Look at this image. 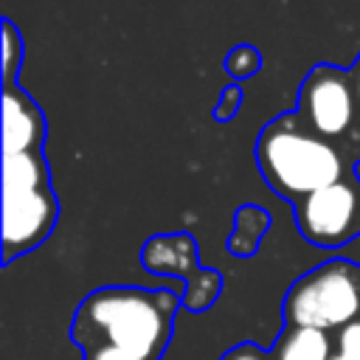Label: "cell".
Wrapping results in <instances>:
<instances>
[{
    "mask_svg": "<svg viewBox=\"0 0 360 360\" xmlns=\"http://www.w3.org/2000/svg\"><path fill=\"white\" fill-rule=\"evenodd\" d=\"M222 68H225V73H228L233 82H245V79H250V76L259 73V68H262V53H259L256 45H248V42L233 45V48L228 51Z\"/></svg>",
    "mask_w": 360,
    "mask_h": 360,
    "instance_id": "13",
    "label": "cell"
},
{
    "mask_svg": "<svg viewBox=\"0 0 360 360\" xmlns=\"http://www.w3.org/2000/svg\"><path fill=\"white\" fill-rule=\"evenodd\" d=\"M219 360H273L264 349H259L256 343H239L231 352H225Z\"/></svg>",
    "mask_w": 360,
    "mask_h": 360,
    "instance_id": "17",
    "label": "cell"
},
{
    "mask_svg": "<svg viewBox=\"0 0 360 360\" xmlns=\"http://www.w3.org/2000/svg\"><path fill=\"white\" fill-rule=\"evenodd\" d=\"M219 290H222V276L211 267H202L194 278L183 284V307L191 312H202L217 301Z\"/></svg>",
    "mask_w": 360,
    "mask_h": 360,
    "instance_id": "11",
    "label": "cell"
},
{
    "mask_svg": "<svg viewBox=\"0 0 360 360\" xmlns=\"http://www.w3.org/2000/svg\"><path fill=\"white\" fill-rule=\"evenodd\" d=\"M292 208L301 236L315 248L343 250L360 236V183L352 172Z\"/></svg>",
    "mask_w": 360,
    "mask_h": 360,
    "instance_id": "6",
    "label": "cell"
},
{
    "mask_svg": "<svg viewBox=\"0 0 360 360\" xmlns=\"http://www.w3.org/2000/svg\"><path fill=\"white\" fill-rule=\"evenodd\" d=\"M273 225V217L262 205H239L233 214V231L228 239V250L233 256H253L262 236Z\"/></svg>",
    "mask_w": 360,
    "mask_h": 360,
    "instance_id": "10",
    "label": "cell"
},
{
    "mask_svg": "<svg viewBox=\"0 0 360 360\" xmlns=\"http://www.w3.org/2000/svg\"><path fill=\"white\" fill-rule=\"evenodd\" d=\"M335 354L338 352L329 332L307 326H284L273 346V360H332Z\"/></svg>",
    "mask_w": 360,
    "mask_h": 360,
    "instance_id": "9",
    "label": "cell"
},
{
    "mask_svg": "<svg viewBox=\"0 0 360 360\" xmlns=\"http://www.w3.org/2000/svg\"><path fill=\"white\" fill-rule=\"evenodd\" d=\"M56 219L59 200L45 149L3 155V264L39 248Z\"/></svg>",
    "mask_w": 360,
    "mask_h": 360,
    "instance_id": "3",
    "label": "cell"
},
{
    "mask_svg": "<svg viewBox=\"0 0 360 360\" xmlns=\"http://www.w3.org/2000/svg\"><path fill=\"white\" fill-rule=\"evenodd\" d=\"M84 360H141V357H135V354H129V352H121V349H115V346L98 343V346H87V349H84Z\"/></svg>",
    "mask_w": 360,
    "mask_h": 360,
    "instance_id": "16",
    "label": "cell"
},
{
    "mask_svg": "<svg viewBox=\"0 0 360 360\" xmlns=\"http://www.w3.org/2000/svg\"><path fill=\"white\" fill-rule=\"evenodd\" d=\"M183 295L172 287H101L76 309L73 340L87 346H115L141 360H158L172 335Z\"/></svg>",
    "mask_w": 360,
    "mask_h": 360,
    "instance_id": "1",
    "label": "cell"
},
{
    "mask_svg": "<svg viewBox=\"0 0 360 360\" xmlns=\"http://www.w3.org/2000/svg\"><path fill=\"white\" fill-rule=\"evenodd\" d=\"M141 264L155 276H172L183 281L202 270L197 262V239L186 231L149 236L141 248Z\"/></svg>",
    "mask_w": 360,
    "mask_h": 360,
    "instance_id": "8",
    "label": "cell"
},
{
    "mask_svg": "<svg viewBox=\"0 0 360 360\" xmlns=\"http://www.w3.org/2000/svg\"><path fill=\"white\" fill-rule=\"evenodd\" d=\"M256 166L267 188L292 205L352 172L340 146L309 132L298 112H281L262 127Z\"/></svg>",
    "mask_w": 360,
    "mask_h": 360,
    "instance_id": "2",
    "label": "cell"
},
{
    "mask_svg": "<svg viewBox=\"0 0 360 360\" xmlns=\"http://www.w3.org/2000/svg\"><path fill=\"white\" fill-rule=\"evenodd\" d=\"M357 264L338 256L304 273L284 295V323L321 332H340L360 321Z\"/></svg>",
    "mask_w": 360,
    "mask_h": 360,
    "instance_id": "4",
    "label": "cell"
},
{
    "mask_svg": "<svg viewBox=\"0 0 360 360\" xmlns=\"http://www.w3.org/2000/svg\"><path fill=\"white\" fill-rule=\"evenodd\" d=\"M48 121L42 107L20 84L3 87V155L45 149Z\"/></svg>",
    "mask_w": 360,
    "mask_h": 360,
    "instance_id": "7",
    "label": "cell"
},
{
    "mask_svg": "<svg viewBox=\"0 0 360 360\" xmlns=\"http://www.w3.org/2000/svg\"><path fill=\"white\" fill-rule=\"evenodd\" d=\"M332 360H343V357H340V354H335V357H332Z\"/></svg>",
    "mask_w": 360,
    "mask_h": 360,
    "instance_id": "19",
    "label": "cell"
},
{
    "mask_svg": "<svg viewBox=\"0 0 360 360\" xmlns=\"http://www.w3.org/2000/svg\"><path fill=\"white\" fill-rule=\"evenodd\" d=\"M0 56H3V87L17 84V73L22 68L25 59V42H22V31L14 25L11 17H3V45H0Z\"/></svg>",
    "mask_w": 360,
    "mask_h": 360,
    "instance_id": "12",
    "label": "cell"
},
{
    "mask_svg": "<svg viewBox=\"0 0 360 360\" xmlns=\"http://www.w3.org/2000/svg\"><path fill=\"white\" fill-rule=\"evenodd\" d=\"M338 354L343 360H360V321L338 332Z\"/></svg>",
    "mask_w": 360,
    "mask_h": 360,
    "instance_id": "15",
    "label": "cell"
},
{
    "mask_svg": "<svg viewBox=\"0 0 360 360\" xmlns=\"http://www.w3.org/2000/svg\"><path fill=\"white\" fill-rule=\"evenodd\" d=\"M239 107H242V87H239V82L225 84L222 93H219V101L214 107V121H219V124L231 121L239 112Z\"/></svg>",
    "mask_w": 360,
    "mask_h": 360,
    "instance_id": "14",
    "label": "cell"
},
{
    "mask_svg": "<svg viewBox=\"0 0 360 360\" xmlns=\"http://www.w3.org/2000/svg\"><path fill=\"white\" fill-rule=\"evenodd\" d=\"M295 112L304 127L332 143L352 138L357 124V101L349 79V68L332 62H318L298 84Z\"/></svg>",
    "mask_w": 360,
    "mask_h": 360,
    "instance_id": "5",
    "label": "cell"
},
{
    "mask_svg": "<svg viewBox=\"0 0 360 360\" xmlns=\"http://www.w3.org/2000/svg\"><path fill=\"white\" fill-rule=\"evenodd\" d=\"M349 79H352V90H354V101H357V124H360V53L349 65Z\"/></svg>",
    "mask_w": 360,
    "mask_h": 360,
    "instance_id": "18",
    "label": "cell"
}]
</instances>
